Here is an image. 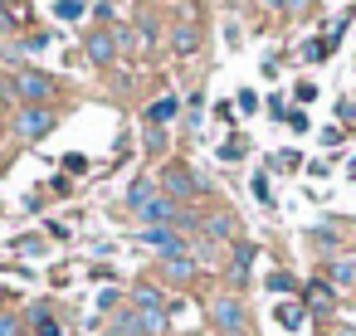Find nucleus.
Segmentation results:
<instances>
[{
  "label": "nucleus",
  "mask_w": 356,
  "mask_h": 336,
  "mask_svg": "<svg viewBox=\"0 0 356 336\" xmlns=\"http://www.w3.org/2000/svg\"><path fill=\"white\" fill-rule=\"evenodd\" d=\"M113 54H118V40H113L108 30L88 35V59H93V64H113Z\"/></svg>",
  "instance_id": "8"
},
{
  "label": "nucleus",
  "mask_w": 356,
  "mask_h": 336,
  "mask_svg": "<svg viewBox=\"0 0 356 336\" xmlns=\"http://www.w3.org/2000/svg\"><path fill=\"white\" fill-rule=\"evenodd\" d=\"M273 317H278V326H283V331H298V326H302V307H298V302H283Z\"/></svg>",
  "instance_id": "13"
},
{
  "label": "nucleus",
  "mask_w": 356,
  "mask_h": 336,
  "mask_svg": "<svg viewBox=\"0 0 356 336\" xmlns=\"http://www.w3.org/2000/svg\"><path fill=\"white\" fill-rule=\"evenodd\" d=\"M142 244H147V249H156V253H166V258H181V253L191 249V239H186L181 229H171V224L147 229V234H142Z\"/></svg>",
  "instance_id": "2"
},
{
  "label": "nucleus",
  "mask_w": 356,
  "mask_h": 336,
  "mask_svg": "<svg viewBox=\"0 0 356 336\" xmlns=\"http://www.w3.org/2000/svg\"><path fill=\"white\" fill-rule=\"evenodd\" d=\"M161 185H166V200H191L205 180L200 176H191L186 166H166V176H161Z\"/></svg>",
  "instance_id": "4"
},
{
  "label": "nucleus",
  "mask_w": 356,
  "mask_h": 336,
  "mask_svg": "<svg viewBox=\"0 0 356 336\" xmlns=\"http://www.w3.org/2000/svg\"><path fill=\"white\" fill-rule=\"evenodd\" d=\"M337 112H341V122H351V132H356V103H341Z\"/></svg>",
  "instance_id": "30"
},
{
  "label": "nucleus",
  "mask_w": 356,
  "mask_h": 336,
  "mask_svg": "<svg viewBox=\"0 0 356 336\" xmlns=\"http://www.w3.org/2000/svg\"><path fill=\"white\" fill-rule=\"evenodd\" d=\"M200 49V25L195 20H181L176 25V54H195Z\"/></svg>",
  "instance_id": "9"
},
{
  "label": "nucleus",
  "mask_w": 356,
  "mask_h": 336,
  "mask_svg": "<svg viewBox=\"0 0 356 336\" xmlns=\"http://www.w3.org/2000/svg\"><path fill=\"white\" fill-rule=\"evenodd\" d=\"M30 20H35L30 15V0H0V30H20Z\"/></svg>",
  "instance_id": "7"
},
{
  "label": "nucleus",
  "mask_w": 356,
  "mask_h": 336,
  "mask_svg": "<svg viewBox=\"0 0 356 336\" xmlns=\"http://www.w3.org/2000/svg\"><path fill=\"white\" fill-rule=\"evenodd\" d=\"M327 49H332V44H307L302 54H307V64H312V59H327Z\"/></svg>",
  "instance_id": "29"
},
{
  "label": "nucleus",
  "mask_w": 356,
  "mask_h": 336,
  "mask_svg": "<svg viewBox=\"0 0 356 336\" xmlns=\"http://www.w3.org/2000/svg\"><path fill=\"white\" fill-rule=\"evenodd\" d=\"M137 215H142V224H147V229H161V224H176V205H171L166 195H152V200H147V205H142Z\"/></svg>",
  "instance_id": "5"
},
{
  "label": "nucleus",
  "mask_w": 356,
  "mask_h": 336,
  "mask_svg": "<svg viewBox=\"0 0 356 336\" xmlns=\"http://www.w3.org/2000/svg\"><path fill=\"white\" fill-rule=\"evenodd\" d=\"M210 317H215V326H220L225 336H239V331H244V302H239L234 292H220V297L210 302Z\"/></svg>",
  "instance_id": "1"
},
{
  "label": "nucleus",
  "mask_w": 356,
  "mask_h": 336,
  "mask_svg": "<svg viewBox=\"0 0 356 336\" xmlns=\"http://www.w3.org/2000/svg\"><path fill=\"white\" fill-rule=\"evenodd\" d=\"M341 336H356V331H341Z\"/></svg>",
  "instance_id": "31"
},
{
  "label": "nucleus",
  "mask_w": 356,
  "mask_h": 336,
  "mask_svg": "<svg viewBox=\"0 0 356 336\" xmlns=\"http://www.w3.org/2000/svg\"><path fill=\"white\" fill-rule=\"evenodd\" d=\"M0 336H20V321L15 317H0Z\"/></svg>",
  "instance_id": "28"
},
{
  "label": "nucleus",
  "mask_w": 356,
  "mask_h": 336,
  "mask_svg": "<svg viewBox=\"0 0 356 336\" xmlns=\"http://www.w3.org/2000/svg\"><path fill=\"white\" fill-rule=\"evenodd\" d=\"M118 331H122V336H147V331H142V312H122V317H118Z\"/></svg>",
  "instance_id": "18"
},
{
  "label": "nucleus",
  "mask_w": 356,
  "mask_h": 336,
  "mask_svg": "<svg viewBox=\"0 0 356 336\" xmlns=\"http://www.w3.org/2000/svg\"><path fill=\"white\" fill-rule=\"evenodd\" d=\"M239 156H249V142H244V137H229V142L220 146V161H239Z\"/></svg>",
  "instance_id": "17"
},
{
  "label": "nucleus",
  "mask_w": 356,
  "mask_h": 336,
  "mask_svg": "<svg viewBox=\"0 0 356 336\" xmlns=\"http://www.w3.org/2000/svg\"><path fill=\"white\" fill-rule=\"evenodd\" d=\"M15 93H20L25 103H44V98L54 93V83H49L44 74H20V83H15Z\"/></svg>",
  "instance_id": "6"
},
{
  "label": "nucleus",
  "mask_w": 356,
  "mask_h": 336,
  "mask_svg": "<svg viewBox=\"0 0 356 336\" xmlns=\"http://www.w3.org/2000/svg\"><path fill=\"white\" fill-rule=\"evenodd\" d=\"M293 287H298L293 273H268V292H293Z\"/></svg>",
  "instance_id": "21"
},
{
  "label": "nucleus",
  "mask_w": 356,
  "mask_h": 336,
  "mask_svg": "<svg viewBox=\"0 0 356 336\" xmlns=\"http://www.w3.org/2000/svg\"><path fill=\"white\" fill-rule=\"evenodd\" d=\"M64 171H74V176H83V171H88V161H83V156H64Z\"/></svg>",
  "instance_id": "26"
},
{
  "label": "nucleus",
  "mask_w": 356,
  "mask_h": 336,
  "mask_svg": "<svg viewBox=\"0 0 356 336\" xmlns=\"http://www.w3.org/2000/svg\"><path fill=\"white\" fill-rule=\"evenodd\" d=\"M147 146H152V151H161V146H166V132H161V127H152V132H147Z\"/></svg>",
  "instance_id": "25"
},
{
  "label": "nucleus",
  "mask_w": 356,
  "mask_h": 336,
  "mask_svg": "<svg viewBox=\"0 0 356 336\" xmlns=\"http://www.w3.org/2000/svg\"><path fill=\"white\" fill-rule=\"evenodd\" d=\"M132 302H137V312H166L156 287H137V292H132Z\"/></svg>",
  "instance_id": "12"
},
{
  "label": "nucleus",
  "mask_w": 356,
  "mask_h": 336,
  "mask_svg": "<svg viewBox=\"0 0 356 336\" xmlns=\"http://www.w3.org/2000/svg\"><path fill=\"white\" fill-rule=\"evenodd\" d=\"M166 273H171L176 283H186V278H195V263H191V258L181 253V258H166Z\"/></svg>",
  "instance_id": "15"
},
{
  "label": "nucleus",
  "mask_w": 356,
  "mask_h": 336,
  "mask_svg": "<svg viewBox=\"0 0 356 336\" xmlns=\"http://www.w3.org/2000/svg\"><path fill=\"white\" fill-rule=\"evenodd\" d=\"M307 239H312V249H327V253L337 249V234H332V229H312Z\"/></svg>",
  "instance_id": "22"
},
{
  "label": "nucleus",
  "mask_w": 356,
  "mask_h": 336,
  "mask_svg": "<svg viewBox=\"0 0 356 336\" xmlns=\"http://www.w3.org/2000/svg\"><path fill=\"white\" fill-rule=\"evenodd\" d=\"M249 263H254V249H249V244H239V249H234V263H229V268H234V278H244V273H249Z\"/></svg>",
  "instance_id": "19"
},
{
  "label": "nucleus",
  "mask_w": 356,
  "mask_h": 336,
  "mask_svg": "<svg viewBox=\"0 0 356 336\" xmlns=\"http://www.w3.org/2000/svg\"><path fill=\"white\" fill-rule=\"evenodd\" d=\"M15 132H20L25 142L49 137V132H54V112H49V108H25V112H20V122H15Z\"/></svg>",
  "instance_id": "3"
},
{
  "label": "nucleus",
  "mask_w": 356,
  "mask_h": 336,
  "mask_svg": "<svg viewBox=\"0 0 356 336\" xmlns=\"http://www.w3.org/2000/svg\"><path fill=\"white\" fill-rule=\"evenodd\" d=\"M79 15H83L79 0H59V20H79Z\"/></svg>",
  "instance_id": "23"
},
{
  "label": "nucleus",
  "mask_w": 356,
  "mask_h": 336,
  "mask_svg": "<svg viewBox=\"0 0 356 336\" xmlns=\"http://www.w3.org/2000/svg\"><path fill=\"white\" fill-rule=\"evenodd\" d=\"M254 195H259V200H264V205H268V200H273V195H268V176H254Z\"/></svg>",
  "instance_id": "27"
},
{
  "label": "nucleus",
  "mask_w": 356,
  "mask_h": 336,
  "mask_svg": "<svg viewBox=\"0 0 356 336\" xmlns=\"http://www.w3.org/2000/svg\"><path fill=\"white\" fill-rule=\"evenodd\" d=\"M332 278H337V287H356V263H351V258H337Z\"/></svg>",
  "instance_id": "16"
},
{
  "label": "nucleus",
  "mask_w": 356,
  "mask_h": 336,
  "mask_svg": "<svg viewBox=\"0 0 356 336\" xmlns=\"http://www.w3.org/2000/svg\"><path fill=\"white\" fill-rule=\"evenodd\" d=\"M302 302H307L312 312H327V307H332V292H327V283H312V287L302 292Z\"/></svg>",
  "instance_id": "11"
},
{
  "label": "nucleus",
  "mask_w": 356,
  "mask_h": 336,
  "mask_svg": "<svg viewBox=\"0 0 356 336\" xmlns=\"http://www.w3.org/2000/svg\"><path fill=\"white\" fill-rule=\"evenodd\" d=\"M293 98H298V103H312V98H317V83H307V78H302V83L293 88Z\"/></svg>",
  "instance_id": "24"
},
{
  "label": "nucleus",
  "mask_w": 356,
  "mask_h": 336,
  "mask_svg": "<svg viewBox=\"0 0 356 336\" xmlns=\"http://www.w3.org/2000/svg\"><path fill=\"white\" fill-rule=\"evenodd\" d=\"M205 229H210L215 239H225V244H229V239L239 234V224H234V215H210V219H205Z\"/></svg>",
  "instance_id": "10"
},
{
  "label": "nucleus",
  "mask_w": 356,
  "mask_h": 336,
  "mask_svg": "<svg viewBox=\"0 0 356 336\" xmlns=\"http://www.w3.org/2000/svg\"><path fill=\"white\" fill-rule=\"evenodd\" d=\"M171 112H176V98H161V103H152V112H147V117H152V127H156V122H166Z\"/></svg>",
  "instance_id": "20"
},
{
  "label": "nucleus",
  "mask_w": 356,
  "mask_h": 336,
  "mask_svg": "<svg viewBox=\"0 0 356 336\" xmlns=\"http://www.w3.org/2000/svg\"><path fill=\"white\" fill-rule=\"evenodd\" d=\"M152 195H156V185H152L147 176H142V180H132V190H127V200H132V210H142V205H147Z\"/></svg>",
  "instance_id": "14"
}]
</instances>
